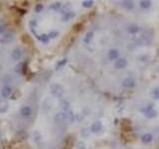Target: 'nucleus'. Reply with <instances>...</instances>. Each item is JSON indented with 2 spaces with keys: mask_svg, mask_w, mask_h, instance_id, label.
<instances>
[{
  "mask_svg": "<svg viewBox=\"0 0 159 149\" xmlns=\"http://www.w3.org/2000/svg\"><path fill=\"white\" fill-rule=\"evenodd\" d=\"M50 90L52 95L56 97H61L64 95V88L60 84H52L50 87Z\"/></svg>",
  "mask_w": 159,
  "mask_h": 149,
  "instance_id": "nucleus-1",
  "label": "nucleus"
},
{
  "mask_svg": "<svg viewBox=\"0 0 159 149\" xmlns=\"http://www.w3.org/2000/svg\"><path fill=\"white\" fill-rule=\"evenodd\" d=\"M135 85L136 82L132 77H127L122 81V87L126 88V89H132V88L135 87Z\"/></svg>",
  "mask_w": 159,
  "mask_h": 149,
  "instance_id": "nucleus-2",
  "label": "nucleus"
},
{
  "mask_svg": "<svg viewBox=\"0 0 159 149\" xmlns=\"http://www.w3.org/2000/svg\"><path fill=\"white\" fill-rule=\"evenodd\" d=\"M128 63L126 59L124 58H118L117 61H114V68L117 70H122V69H125L127 67Z\"/></svg>",
  "mask_w": 159,
  "mask_h": 149,
  "instance_id": "nucleus-3",
  "label": "nucleus"
},
{
  "mask_svg": "<svg viewBox=\"0 0 159 149\" xmlns=\"http://www.w3.org/2000/svg\"><path fill=\"white\" fill-rule=\"evenodd\" d=\"M67 119H68V113L67 112H59V113H57L54 117L55 122L59 123V124L64 123Z\"/></svg>",
  "mask_w": 159,
  "mask_h": 149,
  "instance_id": "nucleus-4",
  "label": "nucleus"
},
{
  "mask_svg": "<svg viewBox=\"0 0 159 149\" xmlns=\"http://www.w3.org/2000/svg\"><path fill=\"white\" fill-rule=\"evenodd\" d=\"M22 56H23V50H22V48H20V47L14 48L13 51H12V54H11L12 59L17 61L19 59H21Z\"/></svg>",
  "mask_w": 159,
  "mask_h": 149,
  "instance_id": "nucleus-5",
  "label": "nucleus"
},
{
  "mask_svg": "<svg viewBox=\"0 0 159 149\" xmlns=\"http://www.w3.org/2000/svg\"><path fill=\"white\" fill-rule=\"evenodd\" d=\"M20 113L23 117H30L32 114V108L31 107H28V105H25V107H21L20 109Z\"/></svg>",
  "mask_w": 159,
  "mask_h": 149,
  "instance_id": "nucleus-6",
  "label": "nucleus"
},
{
  "mask_svg": "<svg viewBox=\"0 0 159 149\" xmlns=\"http://www.w3.org/2000/svg\"><path fill=\"white\" fill-rule=\"evenodd\" d=\"M108 59L110 61H117L119 58V52L117 49H110L108 51Z\"/></svg>",
  "mask_w": 159,
  "mask_h": 149,
  "instance_id": "nucleus-7",
  "label": "nucleus"
},
{
  "mask_svg": "<svg viewBox=\"0 0 159 149\" xmlns=\"http://www.w3.org/2000/svg\"><path fill=\"white\" fill-rule=\"evenodd\" d=\"M102 129V124L100 121H95V122L93 123L92 126H90V131L94 133H97Z\"/></svg>",
  "mask_w": 159,
  "mask_h": 149,
  "instance_id": "nucleus-8",
  "label": "nucleus"
},
{
  "mask_svg": "<svg viewBox=\"0 0 159 149\" xmlns=\"http://www.w3.org/2000/svg\"><path fill=\"white\" fill-rule=\"evenodd\" d=\"M12 93V89L9 87V85H4L3 89L1 90V95L5 98L9 97Z\"/></svg>",
  "mask_w": 159,
  "mask_h": 149,
  "instance_id": "nucleus-9",
  "label": "nucleus"
},
{
  "mask_svg": "<svg viewBox=\"0 0 159 149\" xmlns=\"http://www.w3.org/2000/svg\"><path fill=\"white\" fill-rule=\"evenodd\" d=\"M138 31H139V27L135 24H129L127 26V32L129 34H136Z\"/></svg>",
  "mask_w": 159,
  "mask_h": 149,
  "instance_id": "nucleus-10",
  "label": "nucleus"
},
{
  "mask_svg": "<svg viewBox=\"0 0 159 149\" xmlns=\"http://www.w3.org/2000/svg\"><path fill=\"white\" fill-rule=\"evenodd\" d=\"M75 17V12L73 11H68L64 13L63 15V21H70V20H72L73 18Z\"/></svg>",
  "mask_w": 159,
  "mask_h": 149,
  "instance_id": "nucleus-11",
  "label": "nucleus"
},
{
  "mask_svg": "<svg viewBox=\"0 0 159 149\" xmlns=\"http://www.w3.org/2000/svg\"><path fill=\"white\" fill-rule=\"evenodd\" d=\"M12 40H13V36H12V34H6L0 39V43H1V44H7V43L11 42Z\"/></svg>",
  "mask_w": 159,
  "mask_h": 149,
  "instance_id": "nucleus-12",
  "label": "nucleus"
},
{
  "mask_svg": "<svg viewBox=\"0 0 159 149\" xmlns=\"http://www.w3.org/2000/svg\"><path fill=\"white\" fill-rule=\"evenodd\" d=\"M152 139H153L152 134H150V133H145V134L141 136V140L144 143H150L151 141H152Z\"/></svg>",
  "mask_w": 159,
  "mask_h": 149,
  "instance_id": "nucleus-13",
  "label": "nucleus"
},
{
  "mask_svg": "<svg viewBox=\"0 0 159 149\" xmlns=\"http://www.w3.org/2000/svg\"><path fill=\"white\" fill-rule=\"evenodd\" d=\"M151 97L153 100H159V87H156L152 90V92H151Z\"/></svg>",
  "mask_w": 159,
  "mask_h": 149,
  "instance_id": "nucleus-14",
  "label": "nucleus"
},
{
  "mask_svg": "<svg viewBox=\"0 0 159 149\" xmlns=\"http://www.w3.org/2000/svg\"><path fill=\"white\" fill-rule=\"evenodd\" d=\"M37 38L42 43H48V42H49V40H50V38L47 34H42V35H40V36H37Z\"/></svg>",
  "mask_w": 159,
  "mask_h": 149,
  "instance_id": "nucleus-15",
  "label": "nucleus"
},
{
  "mask_svg": "<svg viewBox=\"0 0 159 149\" xmlns=\"http://www.w3.org/2000/svg\"><path fill=\"white\" fill-rule=\"evenodd\" d=\"M122 6L124 7L126 9H132L133 8V3L131 1H122Z\"/></svg>",
  "mask_w": 159,
  "mask_h": 149,
  "instance_id": "nucleus-16",
  "label": "nucleus"
},
{
  "mask_svg": "<svg viewBox=\"0 0 159 149\" xmlns=\"http://www.w3.org/2000/svg\"><path fill=\"white\" fill-rule=\"evenodd\" d=\"M61 107L63 109H64V112H69V109H70V103H69V102H67V100H63L61 102Z\"/></svg>",
  "mask_w": 159,
  "mask_h": 149,
  "instance_id": "nucleus-17",
  "label": "nucleus"
},
{
  "mask_svg": "<svg viewBox=\"0 0 159 149\" xmlns=\"http://www.w3.org/2000/svg\"><path fill=\"white\" fill-rule=\"evenodd\" d=\"M33 138H34V141L36 143H39L40 141H41V134H40L38 131H34V133H33Z\"/></svg>",
  "mask_w": 159,
  "mask_h": 149,
  "instance_id": "nucleus-18",
  "label": "nucleus"
},
{
  "mask_svg": "<svg viewBox=\"0 0 159 149\" xmlns=\"http://www.w3.org/2000/svg\"><path fill=\"white\" fill-rule=\"evenodd\" d=\"M145 117H147V118H152V117H154L155 115H156V112L154 109H151V110H148V112H146L145 113Z\"/></svg>",
  "mask_w": 159,
  "mask_h": 149,
  "instance_id": "nucleus-19",
  "label": "nucleus"
},
{
  "mask_svg": "<svg viewBox=\"0 0 159 149\" xmlns=\"http://www.w3.org/2000/svg\"><path fill=\"white\" fill-rule=\"evenodd\" d=\"M140 6L142 7V8H149L151 6V1H141Z\"/></svg>",
  "mask_w": 159,
  "mask_h": 149,
  "instance_id": "nucleus-20",
  "label": "nucleus"
},
{
  "mask_svg": "<svg viewBox=\"0 0 159 149\" xmlns=\"http://www.w3.org/2000/svg\"><path fill=\"white\" fill-rule=\"evenodd\" d=\"M43 8H44L43 4H41V3L37 4L36 6H35V12H37V13H40V12H41L42 10H43Z\"/></svg>",
  "mask_w": 159,
  "mask_h": 149,
  "instance_id": "nucleus-21",
  "label": "nucleus"
},
{
  "mask_svg": "<svg viewBox=\"0 0 159 149\" xmlns=\"http://www.w3.org/2000/svg\"><path fill=\"white\" fill-rule=\"evenodd\" d=\"M27 62L25 63H22V69H21V73L23 75H26L27 74Z\"/></svg>",
  "mask_w": 159,
  "mask_h": 149,
  "instance_id": "nucleus-22",
  "label": "nucleus"
},
{
  "mask_svg": "<svg viewBox=\"0 0 159 149\" xmlns=\"http://www.w3.org/2000/svg\"><path fill=\"white\" fill-rule=\"evenodd\" d=\"M58 35H59V33H58L57 31H52V32H50L49 34H48V36H49L50 39H55Z\"/></svg>",
  "mask_w": 159,
  "mask_h": 149,
  "instance_id": "nucleus-23",
  "label": "nucleus"
},
{
  "mask_svg": "<svg viewBox=\"0 0 159 149\" xmlns=\"http://www.w3.org/2000/svg\"><path fill=\"white\" fill-rule=\"evenodd\" d=\"M60 7H61V3H60V2H56V3L52 4L51 6H50V8H52L54 10H57V9H59Z\"/></svg>",
  "mask_w": 159,
  "mask_h": 149,
  "instance_id": "nucleus-24",
  "label": "nucleus"
},
{
  "mask_svg": "<svg viewBox=\"0 0 159 149\" xmlns=\"http://www.w3.org/2000/svg\"><path fill=\"white\" fill-rule=\"evenodd\" d=\"M93 5V1H84L83 2V6L84 7H90Z\"/></svg>",
  "mask_w": 159,
  "mask_h": 149,
  "instance_id": "nucleus-25",
  "label": "nucleus"
},
{
  "mask_svg": "<svg viewBox=\"0 0 159 149\" xmlns=\"http://www.w3.org/2000/svg\"><path fill=\"white\" fill-rule=\"evenodd\" d=\"M66 63H67V60H66V59L62 60L61 62H59V63H58V64H57V68H58V69H59V68H61L62 66H64V65L66 64Z\"/></svg>",
  "mask_w": 159,
  "mask_h": 149,
  "instance_id": "nucleus-26",
  "label": "nucleus"
},
{
  "mask_svg": "<svg viewBox=\"0 0 159 149\" xmlns=\"http://www.w3.org/2000/svg\"><path fill=\"white\" fill-rule=\"evenodd\" d=\"M16 10H17V11L19 12L20 14H22V15L26 14V12H27L26 10H25V9H22V8H16Z\"/></svg>",
  "mask_w": 159,
  "mask_h": 149,
  "instance_id": "nucleus-27",
  "label": "nucleus"
},
{
  "mask_svg": "<svg viewBox=\"0 0 159 149\" xmlns=\"http://www.w3.org/2000/svg\"><path fill=\"white\" fill-rule=\"evenodd\" d=\"M5 26L4 25H2V24H0V34H3V33L5 32Z\"/></svg>",
  "mask_w": 159,
  "mask_h": 149,
  "instance_id": "nucleus-28",
  "label": "nucleus"
},
{
  "mask_svg": "<svg viewBox=\"0 0 159 149\" xmlns=\"http://www.w3.org/2000/svg\"><path fill=\"white\" fill-rule=\"evenodd\" d=\"M7 108H8V105H5L4 107V108H0V112H5L7 110Z\"/></svg>",
  "mask_w": 159,
  "mask_h": 149,
  "instance_id": "nucleus-29",
  "label": "nucleus"
}]
</instances>
